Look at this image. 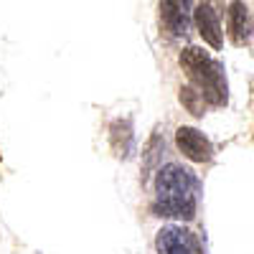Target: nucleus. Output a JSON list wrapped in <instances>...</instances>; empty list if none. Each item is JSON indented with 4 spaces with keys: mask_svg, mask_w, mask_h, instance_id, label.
I'll use <instances>...</instances> for the list:
<instances>
[{
    "mask_svg": "<svg viewBox=\"0 0 254 254\" xmlns=\"http://www.w3.org/2000/svg\"><path fill=\"white\" fill-rule=\"evenodd\" d=\"M201 183L190 168L178 163L160 165L155 173V198L150 203V214L160 219L193 221L198 208Z\"/></svg>",
    "mask_w": 254,
    "mask_h": 254,
    "instance_id": "f257e3e1",
    "label": "nucleus"
},
{
    "mask_svg": "<svg viewBox=\"0 0 254 254\" xmlns=\"http://www.w3.org/2000/svg\"><path fill=\"white\" fill-rule=\"evenodd\" d=\"M181 66L188 74L193 89L214 107H224L229 99V87H226V76H224V66L211 59L203 49L198 46H188L181 54Z\"/></svg>",
    "mask_w": 254,
    "mask_h": 254,
    "instance_id": "f03ea898",
    "label": "nucleus"
},
{
    "mask_svg": "<svg viewBox=\"0 0 254 254\" xmlns=\"http://www.w3.org/2000/svg\"><path fill=\"white\" fill-rule=\"evenodd\" d=\"M158 254H203V247L193 231L183 226H163L155 237Z\"/></svg>",
    "mask_w": 254,
    "mask_h": 254,
    "instance_id": "7ed1b4c3",
    "label": "nucleus"
},
{
    "mask_svg": "<svg viewBox=\"0 0 254 254\" xmlns=\"http://www.w3.org/2000/svg\"><path fill=\"white\" fill-rule=\"evenodd\" d=\"M176 145H178V150L193 163H208L214 158V145H211V140L201 130H196V127L181 125L176 130Z\"/></svg>",
    "mask_w": 254,
    "mask_h": 254,
    "instance_id": "20e7f679",
    "label": "nucleus"
},
{
    "mask_svg": "<svg viewBox=\"0 0 254 254\" xmlns=\"http://www.w3.org/2000/svg\"><path fill=\"white\" fill-rule=\"evenodd\" d=\"M193 23H196V28H198V33H201V38L206 41V44L214 51H221L224 36H221V18H219V13L208 3H201L193 10Z\"/></svg>",
    "mask_w": 254,
    "mask_h": 254,
    "instance_id": "39448f33",
    "label": "nucleus"
},
{
    "mask_svg": "<svg viewBox=\"0 0 254 254\" xmlns=\"http://www.w3.org/2000/svg\"><path fill=\"white\" fill-rule=\"evenodd\" d=\"M110 142H112V150L120 158H130V153L135 150L132 122L130 120H115L110 125Z\"/></svg>",
    "mask_w": 254,
    "mask_h": 254,
    "instance_id": "423d86ee",
    "label": "nucleus"
},
{
    "mask_svg": "<svg viewBox=\"0 0 254 254\" xmlns=\"http://www.w3.org/2000/svg\"><path fill=\"white\" fill-rule=\"evenodd\" d=\"M229 33H231V41L237 46H242L247 41V33H249V13H247V5L244 0H231L229 3Z\"/></svg>",
    "mask_w": 254,
    "mask_h": 254,
    "instance_id": "0eeeda50",
    "label": "nucleus"
},
{
    "mask_svg": "<svg viewBox=\"0 0 254 254\" xmlns=\"http://www.w3.org/2000/svg\"><path fill=\"white\" fill-rule=\"evenodd\" d=\"M165 150V140L155 132L150 140H147L145 145V153H142V165H145V171H153V168H158L160 163V153Z\"/></svg>",
    "mask_w": 254,
    "mask_h": 254,
    "instance_id": "6e6552de",
    "label": "nucleus"
},
{
    "mask_svg": "<svg viewBox=\"0 0 254 254\" xmlns=\"http://www.w3.org/2000/svg\"><path fill=\"white\" fill-rule=\"evenodd\" d=\"M178 99H181V104H183V107H186L190 115H196V117H201V115H203V104H206V99H203L193 87H181Z\"/></svg>",
    "mask_w": 254,
    "mask_h": 254,
    "instance_id": "1a4fd4ad",
    "label": "nucleus"
},
{
    "mask_svg": "<svg viewBox=\"0 0 254 254\" xmlns=\"http://www.w3.org/2000/svg\"><path fill=\"white\" fill-rule=\"evenodd\" d=\"M168 3H173V5L181 8L183 13H190V0H168Z\"/></svg>",
    "mask_w": 254,
    "mask_h": 254,
    "instance_id": "9d476101",
    "label": "nucleus"
},
{
    "mask_svg": "<svg viewBox=\"0 0 254 254\" xmlns=\"http://www.w3.org/2000/svg\"><path fill=\"white\" fill-rule=\"evenodd\" d=\"M203 3H211V0H203Z\"/></svg>",
    "mask_w": 254,
    "mask_h": 254,
    "instance_id": "9b49d317",
    "label": "nucleus"
}]
</instances>
